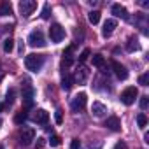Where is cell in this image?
Here are the masks:
<instances>
[{
  "mask_svg": "<svg viewBox=\"0 0 149 149\" xmlns=\"http://www.w3.org/2000/svg\"><path fill=\"white\" fill-rule=\"evenodd\" d=\"M25 67H26L30 72H39V70L44 67V56H42V54H35V53L28 54V56L25 58Z\"/></svg>",
  "mask_w": 149,
  "mask_h": 149,
  "instance_id": "6da1fadb",
  "label": "cell"
},
{
  "mask_svg": "<svg viewBox=\"0 0 149 149\" xmlns=\"http://www.w3.org/2000/svg\"><path fill=\"white\" fill-rule=\"evenodd\" d=\"M49 37H51V40H53L54 44L61 42V40L65 39V28H63L60 23H53V25L49 26Z\"/></svg>",
  "mask_w": 149,
  "mask_h": 149,
  "instance_id": "7a4b0ae2",
  "label": "cell"
},
{
  "mask_svg": "<svg viewBox=\"0 0 149 149\" xmlns=\"http://www.w3.org/2000/svg\"><path fill=\"white\" fill-rule=\"evenodd\" d=\"M86 100H88L86 93H77L76 97L72 98L70 109H72L74 112H83V111H84V107H86Z\"/></svg>",
  "mask_w": 149,
  "mask_h": 149,
  "instance_id": "3957f363",
  "label": "cell"
},
{
  "mask_svg": "<svg viewBox=\"0 0 149 149\" xmlns=\"http://www.w3.org/2000/svg\"><path fill=\"white\" fill-rule=\"evenodd\" d=\"M28 44L32 47H44L46 46V39H44V33L40 30H33L30 35H28Z\"/></svg>",
  "mask_w": 149,
  "mask_h": 149,
  "instance_id": "277c9868",
  "label": "cell"
},
{
  "mask_svg": "<svg viewBox=\"0 0 149 149\" xmlns=\"http://www.w3.org/2000/svg\"><path fill=\"white\" fill-rule=\"evenodd\" d=\"M137 97H139L137 88H135V86H130V88H126V90L121 93V102H123L125 105H132Z\"/></svg>",
  "mask_w": 149,
  "mask_h": 149,
  "instance_id": "5b68a950",
  "label": "cell"
},
{
  "mask_svg": "<svg viewBox=\"0 0 149 149\" xmlns=\"http://www.w3.org/2000/svg\"><path fill=\"white\" fill-rule=\"evenodd\" d=\"M35 9H37V2H35V0H21V2H19V13L25 18H28Z\"/></svg>",
  "mask_w": 149,
  "mask_h": 149,
  "instance_id": "8992f818",
  "label": "cell"
},
{
  "mask_svg": "<svg viewBox=\"0 0 149 149\" xmlns=\"http://www.w3.org/2000/svg\"><path fill=\"white\" fill-rule=\"evenodd\" d=\"M32 140H35V130L33 128H23L19 132V142L23 146H30Z\"/></svg>",
  "mask_w": 149,
  "mask_h": 149,
  "instance_id": "52a82bcc",
  "label": "cell"
},
{
  "mask_svg": "<svg viewBox=\"0 0 149 149\" xmlns=\"http://www.w3.org/2000/svg\"><path fill=\"white\" fill-rule=\"evenodd\" d=\"M88 77H90V70H88V67H84V65H81V67L76 70V74H74V81L79 83V84H84V83L88 81Z\"/></svg>",
  "mask_w": 149,
  "mask_h": 149,
  "instance_id": "ba28073f",
  "label": "cell"
},
{
  "mask_svg": "<svg viewBox=\"0 0 149 149\" xmlns=\"http://www.w3.org/2000/svg\"><path fill=\"white\" fill-rule=\"evenodd\" d=\"M33 98H35V90H33V86L25 84V86H23V104H25L26 107H30V105L33 104Z\"/></svg>",
  "mask_w": 149,
  "mask_h": 149,
  "instance_id": "9c48e42d",
  "label": "cell"
},
{
  "mask_svg": "<svg viewBox=\"0 0 149 149\" xmlns=\"http://www.w3.org/2000/svg\"><path fill=\"white\" fill-rule=\"evenodd\" d=\"M32 119L37 123V125H46L49 121V112H46L44 109H37L32 116Z\"/></svg>",
  "mask_w": 149,
  "mask_h": 149,
  "instance_id": "30bf717a",
  "label": "cell"
},
{
  "mask_svg": "<svg viewBox=\"0 0 149 149\" xmlns=\"http://www.w3.org/2000/svg\"><path fill=\"white\" fill-rule=\"evenodd\" d=\"M112 68H114V74L118 76V79L125 81V79L128 77V70H126V67L121 65L119 61H112Z\"/></svg>",
  "mask_w": 149,
  "mask_h": 149,
  "instance_id": "8fae6325",
  "label": "cell"
},
{
  "mask_svg": "<svg viewBox=\"0 0 149 149\" xmlns=\"http://www.w3.org/2000/svg\"><path fill=\"white\" fill-rule=\"evenodd\" d=\"M111 11H112V14L114 16H118V18H123V19H130V14H128V11L121 6V4H114L112 7H111Z\"/></svg>",
  "mask_w": 149,
  "mask_h": 149,
  "instance_id": "7c38bea8",
  "label": "cell"
},
{
  "mask_svg": "<svg viewBox=\"0 0 149 149\" xmlns=\"http://www.w3.org/2000/svg\"><path fill=\"white\" fill-rule=\"evenodd\" d=\"M105 126L109 130H112V132H119L121 130V121H119L118 116H111V118L105 119Z\"/></svg>",
  "mask_w": 149,
  "mask_h": 149,
  "instance_id": "4fadbf2b",
  "label": "cell"
},
{
  "mask_svg": "<svg viewBox=\"0 0 149 149\" xmlns=\"http://www.w3.org/2000/svg\"><path fill=\"white\" fill-rule=\"evenodd\" d=\"M116 26H118L116 19H107V21L104 23V28H102V35H104V37H111Z\"/></svg>",
  "mask_w": 149,
  "mask_h": 149,
  "instance_id": "5bb4252c",
  "label": "cell"
},
{
  "mask_svg": "<svg viewBox=\"0 0 149 149\" xmlns=\"http://www.w3.org/2000/svg\"><path fill=\"white\" fill-rule=\"evenodd\" d=\"M91 112L97 116V118H102V116H105V112H107V107L102 104V102H93V107H91Z\"/></svg>",
  "mask_w": 149,
  "mask_h": 149,
  "instance_id": "9a60e30c",
  "label": "cell"
},
{
  "mask_svg": "<svg viewBox=\"0 0 149 149\" xmlns=\"http://www.w3.org/2000/svg\"><path fill=\"white\" fill-rule=\"evenodd\" d=\"M140 49V44L137 40V37H130L128 42H126V51L128 53H133V51H139Z\"/></svg>",
  "mask_w": 149,
  "mask_h": 149,
  "instance_id": "2e32d148",
  "label": "cell"
},
{
  "mask_svg": "<svg viewBox=\"0 0 149 149\" xmlns=\"http://www.w3.org/2000/svg\"><path fill=\"white\" fill-rule=\"evenodd\" d=\"M72 84H74V77H72V76H68V74H65L63 79H61V88H63L65 91H68V90L72 88Z\"/></svg>",
  "mask_w": 149,
  "mask_h": 149,
  "instance_id": "e0dca14e",
  "label": "cell"
},
{
  "mask_svg": "<svg viewBox=\"0 0 149 149\" xmlns=\"http://www.w3.org/2000/svg\"><path fill=\"white\" fill-rule=\"evenodd\" d=\"M11 13H13V6H11L9 2H2V6H0V14L7 16V14H11Z\"/></svg>",
  "mask_w": 149,
  "mask_h": 149,
  "instance_id": "ac0fdd59",
  "label": "cell"
},
{
  "mask_svg": "<svg viewBox=\"0 0 149 149\" xmlns=\"http://www.w3.org/2000/svg\"><path fill=\"white\" fill-rule=\"evenodd\" d=\"M93 65L98 67V68H104V65H105L104 56H102V54H95V56H93Z\"/></svg>",
  "mask_w": 149,
  "mask_h": 149,
  "instance_id": "d6986e66",
  "label": "cell"
},
{
  "mask_svg": "<svg viewBox=\"0 0 149 149\" xmlns=\"http://www.w3.org/2000/svg\"><path fill=\"white\" fill-rule=\"evenodd\" d=\"M26 118H28V114H26L25 111H21V112H18V114L14 116V123H16V125H21V123L26 121Z\"/></svg>",
  "mask_w": 149,
  "mask_h": 149,
  "instance_id": "ffe728a7",
  "label": "cell"
},
{
  "mask_svg": "<svg viewBox=\"0 0 149 149\" xmlns=\"http://www.w3.org/2000/svg\"><path fill=\"white\" fill-rule=\"evenodd\" d=\"M88 19H90V23L97 25V23L100 21V13H98V11H91V13L88 14Z\"/></svg>",
  "mask_w": 149,
  "mask_h": 149,
  "instance_id": "44dd1931",
  "label": "cell"
},
{
  "mask_svg": "<svg viewBox=\"0 0 149 149\" xmlns=\"http://www.w3.org/2000/svg\"><path fill=\"white\" fill-rule=\"evenodd\" d=\"M13 49H14V40L9 37V39L4 40V51H6V53H11Z\"/></svg>",
  "mask_w": 149,
  "mask_h": 149,
  "instance_id": "7402d4cb",
  "label": "cell"
},
{
  "mask_svg": "<svg viewBox=\"0 0 149 149\" xmlns=\"http://www.w3.org/2000/svg\"><path fill=\"white\" fill-rule=\"evenodd\" d=\"M137 125H139V128H146L147 126V118H146V114H139L137 116Z\"/></svg>",
  "mask_w": 149,
  "mask_h": 149,
  "instance_id": "603a6c76",
  "label": "cell"
},
{
  "mask_svg": "<svg viewBox=\"0 0 149 149\" xmlns=\"http://www.w3.org/2000/svg\"><path fill=\"white\" fill-rule=\"evenodd\" d=\"M49 144H51V147H58V146L61 144V139H60L58 135H51V139H49Z\"/></svg>",
  "mask_w": 149,
  "mask_h": 149,
  "instance_id": "cb8c5ba5",
  "label": "cell"
},
{
  "mask_svg": "<svg viewBox=\"0 0 149 149\" xmlns=\"http://www.w3.org/2000/svg\"><path fill=\"white\" fill-rule=\"evenodd\" d=\"M90 53H91V51H90L88 47H86V49H83V53L79 54V63H84V61L88 60V56H90Z\"/></svg>",
  "mask_w": 149,
  "mask_h": 149,
  "instance_id": "d4e9b609",
  "label": "cell"
},
{
  "mask_svg": "<svg viewBox=\"0 0 149 149\" xmlns=\"http://www.w3.org/2000/svg\"><path fill=\"white\" fill-rule=\"evenodd\" d=\"M147 83H149V74L146 72V74H142V76L139 77V84H142V86H147Z\"/></svg>",
  "mask_w": 149,
  "mask_h": 149,
  "instance_id": "484cf974",
  "label": "cell"
},
{
  "mask_svg": "<svg viewBox=\"0 0 149 149\" xmlns=\"http://www.w3.org/2000/svg\"><path fill=\"white\" fill-rule=\"evenodd\" d=\"M54 121H56L58 125H61V123H63V112H61V109H58V111L54 112Z\"/></svg>",
  "mask_w": 149,
  "mask_h": 149,
  "instance_id": "4316f807",
  "label": "cell"
},
{
  "mask_svg": "<svg viewBox=\"0 0 149 149\" xmlns=\"http://www.w3.org/2000/svg\"><path fill=\"white\" fill-rule=\"evenodd\" d=\"M14 95H16V91H14V90H9V91H7L6 102H7V104H13V102H14Z\"/></svg>",
  "mask_w": 149,
  "mask_h": 149,
  "instance_id": "83f0119b",
  "label": "cell"
},
{
  "mask_svg": "<svg viewBox=\"0 0 149 149\" xmlns=\"http://www.w3.org/2000/svg\"><path fill=\"white\" fill-rule=\"evenodd\" d=\"M49 13H51V11H49V4H44V7H42V18L47 19V18H49Z\"/></svg>",
  "mask_w": 149,
  "mask_h": 149,
  "instance_id": "f1b7e54d",
  "label": "cell"
},
{
  "mask_svg": "<svg viewBox=\"0 0 149 149\" xmlns=\"http://www.w3.org/2000/svg\"><path fill=\"white\" fill-rule=\"evenodd\" d=\"M149 105V97H142L140 98V109H147Z\"/></svg>",
  "mask_w": 149,
  "mask_h": 149,
  "instance_id": "f546056e",
  "label": "cell"
},
{
  "mask_svg": "<svg viewBox=\"0 0 149 149\" xmlns=\"http://www.w3.org/2000/svg\"><path fill=\"white\" fill-rule=\"evenodd\" d=\"M70 149H81V142H79V139H74V140H72Z\"/></svg>",
  "mask_w": 149,
  "mask_h": 149,
  "instance_id": "4dcf8cb0",
  "label": "cell"
},
{
  "mask_svg": "<svg viewBox=\"0 0 149 149\" xmlns=\"http://www.w3.org/2000/svg\"><path fill=\"white\" fill-rule=\"evenodd\" d=\"M44 144H46V142H44V139H42V137H40V139H37V142H35V146H37V149H40V147H44Z\"/></svg>",
  "mask_w": 149,
  "mask_h": 149,
  "instance_id": "1f68e13d",
  "label": "cell"
},
{
  "mask_svg": "<svg viewBox=\"0 0 149 149\" xmlns=\"http://www.w3.org/2000/svg\"><path fill=\"white\" fill-rule=\"evenodd\" d=\"M114 149H128V147H126V144H125V142H118V144L114 146Z\"/></svg>",
  "mask_w": 149,
  "mask_h": 149,
  "instance_id": "d6a6232c",
  "label": "cell"
},
{
  "mask_svg": "<svg viewBox=\"0 0 149 149\" xmlns=\"http://www.w3.org/2000/svg\"><path fill=\"white\" fill-rule=\"evenodd\" d=\"M4 107H6V105H4V104H0V111H4Z\"/></svg>",
  "mask_w": 149,
  "mask_h": 149,
  "instance_id": "836d02e7",
  "label": "cell"
},
{
  "mask_svg": "<svg viewBox=\"0 0 149 149\" xmlns=\"http://www.w3.org/2000/svg\"><path fill=\"white\" fill-rule=\"evenodd\" d=\"M0 149H4V147H2V144H0Z\"/></svg>",
  "mask_w": 149,
  "mask_h": 149,
  "instance_id": "e575fe53",
  "label": "cell"
},
{
  "mask_svg": "<svg viewBox=\"0 0 149 149\" xmlns=\"http://www.w3.org/2000/svg\"><path fill=\"white\" fill-rule=\"evenodd\" d=\"M0 126H2V121H0Z\"/></svg>",
  "mask_w": 149,
  "mask_h": 149,
  "instance_id": "d590c367",
  "label": "cell"
}]
</instances>
